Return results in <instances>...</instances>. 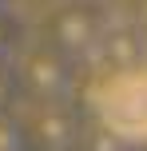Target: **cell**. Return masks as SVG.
<instances>
[{"instance_id":"obj_1","label":"cell","mask_w":147,"mask_h":151,"mask_svg":"<svg viewBox=\"0 0 147 151\" xmlns=\"http://www.w3.org/2000/svg\"><path fill=\"white\" fill-rule=\"evenodd\" d=\"M95 115L119 139H147V72H119L100 83Z\"/></svg>"}]
</instances>
